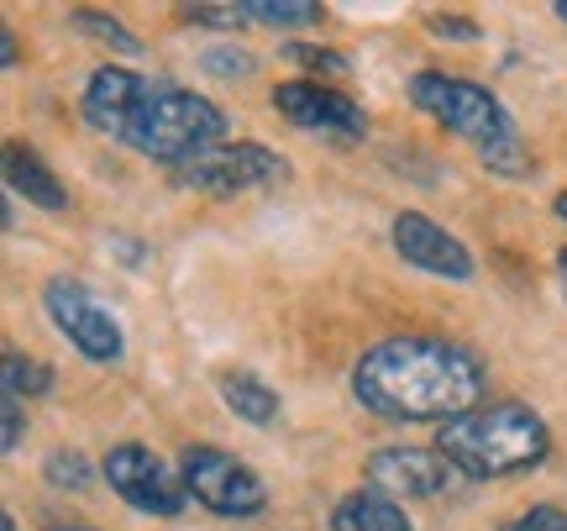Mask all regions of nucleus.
I'll use <instances>...</instances> for the list:
<instances>
[{
	"instance_id": "1",
	"label": "nucleus",
	"mask_w": 567,
	"mask_h": 531,
	"mask_svg": "<svg viewBox=\"0 0 567 531\" xmlns=\"http://www.w3.org/2000/svg\"><path fill=\"white\" fill-rule=\"evenodd\" d=\"M484 364L446 337H384L352 364L358 406L421 427V421H457L484 400Z\"/></svg>"
},
{
	"instance_id": "2",
	"label": "nucleus",
	"mask_w": 567,
	"mask_h": 531,
	"mask_svg": "<svg viewBox=\"0 0 567 531\" xmlns=\"http://www.w3.org/2000/svg\"><path fill=\"white\" fill-rule=\"evenodd\" d=\"M436 452L463 479H509V473L547 463L551 431L530 406L505 400V406H478L457 421H446L436 431Z\"/></svg>"
},
{
	"instance_id": "3",
	"label": "nucleus",
	"mask_w": 567,
	"mask_h": 531,
	"mask_svg": "<svg viewBox=\"0 0 567 531\" xmlns=\"http://www.w3.org/2000/svg\"><path fill=\"white\" fill-rule=\"evenodd\" d=\"M410 101L436 126H446V132H457V137H467V143L478 147L484 169L505 174V180H526L530 174V153H526L520 126H515V116L499 105V95H488L484 84L457 80V74H431V69H425V74L410 80Z\"/></svg>"
},
{
	"instance_id": "4",
	"label": "nucleus",
	"mask_w": 567,
	"mask_h": 531,
	"mask_svg": "<svg viewBox=\"0 0 567 531\" xmlns=\"http://www.w3.org/2000/svg\"><path fill=\"white\" fill-rule=\"evenodd\" d=\"M116 143H126L132 153L153 159V164L179 169L195 153H205V147L226 143V111L216 101L195 95V90L158 80V90L142 101V111L126 122V132Z\"/></svg>"
},
{
	"instance_id": "5",
	"label": "nucleus",
	"mask_w": 567,
	"mask_h": 531,
	"mask_svg": "<svg viewBox=\"0 0 567 531\" xmlns=\"http://www.w3.org/2000/svg\"><path fill=\"white\" fill-rule=\"evenodd\" d=\"M284 180H289V164L264 143H216L174 169V184L195 190V195H221V201L243 195V190H274Z\"/></svg>"
},
{
	"instance_id": "6",
	"label": "nucleus",
	"mask_w": 567,
	"mask_h": 531,
	"mask_svg": "<svg viewBox=\"0 0 567 531\" xmlns=\"http://www.w3.org/2000/svg\"><path fill=\"white\" fill-rule=\"evenodd\" d=\"M179 479L189 500H200L205 511L216 515H258L268 506V490L258 469H247L243 458H231V452L210 448V442H195V448H184L179 458Z\"/></svg>"
},
{
	"instance_id": "7",
	"label": "nucleus",
	"mask_w": 567,
	"mask_h": 531,
	"mask_svg": "<svg viewBox=\"0 0 567 531\" xmlns=\"http://www.w3.org/2000/svg\"><path fill=\"white\" fill-rule=\"evenodd\" d=\"M42 306H48V321L69 337V348L84 353L90 364H116L122 358L126 337H122L116 310L101 306L80 279H48L42 285Z\"/></svg>"
},
{
	"instance_id": "8",
	"label": "nucleus",
	"mask_w": 567,
	"mask_h": 531,
	"mask_svg": "<svg viewBox=\"0 0 567 531\" xmlns=\"http://www.w3.org/2000/svg\"><path fill=\"white\" fill-rule=\"evenodd\" d=\"M105 484L142 515H179L189 506L184 479L153 448H142V442H116L105 452Z\"/></svg>"
},
{
	"instance_id": "9",
	"label": "nucleus",
	"mask_w": 567,
	"mask_h": 531,
	"mask_svg": "<svg viewBox=\"0 0 567 531\" xmlns=\"http://www.w3.org/2000/svg\"><path fill=\"white\" fill-rule=\"evenodd\" d=\"M274 105L284 111V122H295L300 132H321V137H337V143H358L368 132L358 101L321 80H284L274 90Z\"/></svg>"
},
{
	"instance_id": "10",
	"label": "nucleus",
	"mask_w": 567,
	"mask_h": 531,
	"mask_svg": "<svg viewBox=\"0 0 567 531\" xmlns=\"http://www.w3.org/2000/svg\"><path fill=\"white\" fill-rule=\"evenodd\" d=\"M389 237H394V253H400L410 268L436 274V279H452V285H467V279H473V253H467L442 222H431L425 211H400L394 226H389Z\"/></svg>"
},
{
	"instance_id": "11",
	"label": "nucleus",
	"mask_w": 567,
	"mask_h": 531,
	"mask_svg": "<svg viewBox=\"0 0 567 531\" xmlns=\"http://www.w3.org/2000/svg\"><path fill=\"white\" fill-rule=\"evenodd\" d=\"M463 473L446 463L436 448H379L368 458V484L389 500H431L452 490Z\"/></svg>"
},
{
	"instance_id": "12",
	"label": "nucleus",
	"mask_w": 567,
	"mask_h": 531,
	"mask_svg": "<svg viewBox=\"0 0 567 531\" xmlns=\"http://www.w3.org/2000/svg\"><path fill=\"white\" fill-rule=\"evenodd\" d=\"M153 90H158L153 74H137V69H116V63H111V69H95V74H90L80 111L101 137H122L126 122L137 116L142 101H147Z\"/></svg>"
},
{
	"instance_id": "13",
	"label": "nucleus",
	"mask_w": 567,
	"mask_h": 531,
	"mask_svg": "<svg viewBox=\"0 0 567 531\" xmlns=\"http://www.w3.org/2000/svg\"><path fill=\"white\" fill-rule=\"evenodd\" d=\"M6 190L11 195H21L27 205H38V211H69V195H63L59 174L42 164V153L32 143H6Z\"/></svg>"
},
{
	"instance_id": "14",
	"label": "nucleus",
	"mask_w": 567,
	"mask_h": 531,
	"mask_svg": "<svg viewBox=\"0 0 567 531\" xmlns=\"http://www.w3.org/2000/svg\"><path fill=\"white\" fill-rule=\"evenodd\" d=\"M331 531H415L400 500H389L379 490H352L337 500L331 511Z\"/></svg>"
},
{
	"instance_id": "15",
	"label": "nucleus",
	"mask_w": 567,
	"mask_h": 531,
	"mask_svg": "<svg viewBox=\"0 0 567 531\" xmlns=\"http://www.w3.org/2000/svg\"><path fill=\"white\" fill-rule=\"evenodd\" d=\"M216 389H221L226 410H231L237 421H247V427H274V421H279V395H274L264 379L243 374V368L216 374Z\"/></svg>"
},
{
	"instance_id": "16",
	"label": "nucleus",
	"mask_w": 567,
	"mask_h": 531,
	"mask_svg": "<svg viewBox=\"0 0 567 531\" xmlns=\"http://www.w3.org/2000/svg\"><path fill=\"white\" fill-rule=\"evenodd\" d=\"M69 27H80L84 38L105 42L111 53H122V59H137L142 53V38L137 32H126V21L105 17V11H90V6H80V11H69Z\"/></svg>"
},
{
	"instance_id": "17",
	"label": "nucleus",
	"mask_w": 567,
	"mask_h": 531,
	"mask_svg": "<svg viewBox=\"0 0 567 531\" xmlns=\"http://www.w3.org/2000/svg\"><path fill=\"white\" fill-rule=\"evenodd\" d=\"M0 385H6V395H11V400H38V395H48V389H53V368L11 348V353H6V364H0Z\"/></svg>"
},
{
	"instance_id": "18",
	"label": "nucleus",
	"mask_w": 567,
	"mask_h": 531,
	"mask_svg": "<svg viewBox=\"0 0 567 531\" xmlns=\"http://www.w3.org/2000/svg\"><path fill=\"white\" fill-rule=\"evenodd\" d=\"M247 21H268V27H316L326 17V6L316 0H243Z\"/></svg>"
},
{
	"instance_id": "19",
	"label": "nucleus",
	"mask_w": 567,
	"mask_h": 531,
	"mask_svg": "<svg viewBox=\"0 0 567 531\" xmlns=\"http://www.w3.org/2000/svg\"><path fill=\"white\" fill-rule=\"evenodd\" d=\"M284 59L310 69V74H321V80H342V74H352V59H347V53H337V48H316V42H289Z\"/></svg>"
},
{
	"instance_id": "20",
	"label": "nucleus",
	"mask_w": 567,
	"mask_h": 531,
	"mask_svg": "<svg viewBox=\"0 0 567 531\" xmlns=\"http://www.w3.org/2000/svg\"><path fill=\"white\" fill-rule=\"evenodd\" d=\"M42 479L53 484V490H69V494H80L90 490V463H84L74 448H59L48 463H42Z\"/></svg>"
},
{
	"instance_id": "21",
	"label": "nucleus",
	"mask_w": 567,
	"mask_h": 531,
	"mask_svg": "<svg viewBox=\"0 0 567 531\" xmlns=\"http://www.w3.org/2000/svg\"><path fill=\"white\" fill-rule=\"evenodd\" d=\"M200 69L216 74V80H243V74H252V53H243V48H205Z\"/></svg>"
},
{
	"instance_id": "22",
	"label": "nucleus",
	"mask_w": 567,
	"mask_h": 531,
	"mask_svg": "<svg viewBox=\"0 0 567 531\" xmlns=\"http://www.w3.org/2000/svg\"><path fill=\"white\" fill-rule=\"evenodd\" d=\"M499 531H567V511L563 506H530V511H520Z\"/></svg>"
},
{
	"instance_id": "23",
	"label": "nucleus",
	"mask_w": 567,
	"mask_h": 531,
	"mask_svg": "<svg viewBox=\"0 0 567 531\" xmlns=\"http://www.w3.org/2000/svg\"><path fill=\"white\" fill-rule=\"evenodd\" d=\"M184 21H200V27H243V6H184Z\"/></svg>"
},
{
	"instance_id": "24",
	"label": "nucleus",
	"mask_w": 567,
	"mask_h": 531,
	"mask_svg": "<svg viewBox=\"0 0 567 531\" xmlns=\"http://www.w3.org/2000/svg\"><path fill=\"white\" fill-rule=\"evenodd\" d=\"M431 38H452V42H478V21L473 17H431Z\"/></svg>"
},
{
	"instance_id": "25",
	"label": "nucleus",
	"mask_w": 567,
	"mask_h": 531,
	"mask_svg": "<svg viewBox=\"0 0 567 531\" xmlns=\"http://www.w3.org/2000/svg\"><path fill=\"white\" fill-rule=\"evenodd\" d=\"M0 410H6V437H0V452H17L21 448V431H27V421H21V400H0Z\"/></svg>"
},
{
	"instance_id": "26",
	"label": "nucleus",
	"mask_w": 567,
	"mask_h": 531,
	"mask_svg": "<svg viewBox=\"0 0 567 531\" xmlns=\"http://www.w3.org/2000/svg\"><path fill=\"white\" fill-rule=\"evenodd\" d=\"M17 63H21L17 32H11V27H0V69H17Z\"/></svg>"
},
{
	"instance_id": "27",
	"label": "nucleus",
	"mask_w": 567,
	"mask_h": 531,
	"mask_svg": "<svg viewBox=\"0 0 567 531\" xmlns=\"http://www.w3.org/2000/svg\"><path fill=\"white\" fill-rule=\"evenodd\" d=\"M557 274H563V295H567V247L557 253Z\"/></svg>"
},
{
	"instance_id": "28",
	"label": "nucleus",
	"mask_w": 567,
	"mask_h": 531,
	"mask_svg": "<svg viewBox=\"0 0 567 531\" xmlns=\"http://www.w3.org/2000/svg\"><path fill=\"white\" fill-rule=\"evenodd\" d=\"M551 211H557V216H563V222H567V190H563V195H557V201H551Z\"/></svg>"
},
{
	"instance_id": "29",
	"label": "nucleus",
	"mask_w": 567,
	"mask_h": 531,
	"mask_svg": "<svg viewBox=\"0 0 567 531\" xmlns=\"http://www.w3.org/2000/svg\"><path fill=\"white\" fill-rule=\"evenodd\" d=\"M0 531H17V515H0Z\"/></svg>"
},
{
	"instance_id": "30",
	"label": "nucleus",
	"mask_w": 567,
	"mask_h": 531,
	"mask_svg": "<svg viewBox=\"0 0 567 531\" xmlns=\"http://www.w3.org/2000/svg\"><path fill=\"white\" fill-rule=\"evenodd\" d=\"M557 17H563V21H567V0H557Z\"/></svg>"
},
{
	"instance_id": "31",
	"label": "nucleus",
	"mask_w": 567,
	"mask_h": 531,
	"mask_svg": "<svg viewBox=\"0 0 567 531\" xmlns=\"http://www.w3.org/2000/svg\"><path fill=\"white\" fill-rule=\"evenodd\" d=\"M53 531H90V527H53Z\"/></svg>"
}]
</instances>
